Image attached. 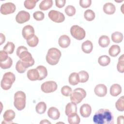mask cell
<instances>
[{
  "mask_svg": "<svg viewBox=\"0 0 124 124\" xmlns=\"http://www.w3.org/2000/svg\"><path fill=\"white\" fill-rule=\"evenodd\" d=\"M30 14L25 11H20L16 16V21L19 24H23L29 20Z\"/></svg>",
  "mask_w": 124,
  "mask_h": 124,
  "instance_id": "cell-12",
  "label": "cell"
},
{
  "mask_svg": "<svg viewBox=\"0 0 124 124\" xmlns=\"http://www.w3.org/2000/svg\"><path fill=\"white\" fill-rule=\"evenodd\" d=\"M95 16V15L94 12L91 9H88L84 12V17L87 21H93L94 19Z\"/></svg>",
  "mask_w": 124,
  "mask_h": 124,
  "instance_id": "cell-33",
  "label": "cell"
},
{
  "mask_svg": "<svg viewBox=\"0 0 124 124\" xmlns=\"http://www.w3.org/2000/svg\"><path fill=\"white\" fill-rule=\"evenodd\" d=\"M13 64V60L10 57H8L7 60L0 62V67L3 69L10 68Z\"/></svg>",
  "mask_w": 124,
  "mask_h": 124,
  "instance_id": "cell-36",
  "label": "cell"
},
{
  "mask_svg": "<svg viewBox=\"0 0 124 124\" xmlns=\"http://www.w3.org/2000/svg\"><path fill=\"white\" fill-rule=\"evenodd\" d=\"M122 92V87L118 84H114L110 88L109 93L112 96H117Z\"/></svg>",
  "mask_w": 124,
  "mask_h": 124,
  "instance_id": "cell-22",
  "label": "cell"
},
{
  "mask_svg": "<svg viewBox=\"0 0 124 124\" xmlns=\"http://www.w3.org/2000/svg\"><path fill=\"white\" fill-rule=\"evenodd\" d=\"M62 53L59 49L55 47H52L48 49L46 55V61L47 62L51 65L57 64L59 62Z\"/></svg>",
  "mask_w": 124,
  "mask_h": 124,
  "instance_id": "cell-3",
  "label": "cell"
},
{
  "mask_svg": "<svg viewBox=\"0 0 124 124\" xmlns=\"http://www.w3.org/2000/svg\"><path fill=\"white\" fill-rule=\"evenodd\" d=\"M71 43L70 37L66 35L61 36L58 40V44L62 48H66L69 46Z\"/></svg>",
  "mask_w": 124,
  "mask_h": 124,
  "instance_id": "cell-16",
  "label": "cell"
},
{
  "mask_svg": "<svg viewBox=\"0 0 124 124\" xmlns=\"http://www.w3.org/2000/svg\"><path fill=\"white\" fill-rule=\"evenodd\" d=\"M98 62L101 66H106L110 63V59L107 55H102L98 58Z\"/></svg>",
  "mask_w": 124,
  "mask_h": 124,
  "instance_id": "cell-30",
  "label": "cell"
},
{
  "mask_svg": "<svg viewBox=\"0 0 124 124\" xmlns=\"http://www.w3.org/2000/svg\"><path fill=\"white\" fill-rule=\"evenodd\" d=\"M53 5L52 0H42L39 4V8L42 11H46L50 8Z\"/></svg>",
  "mask_w": 124,
  "mask_h": 124,
  "instance_id": "cell-23",
  "label": "cell"
},
{
  "mask_svg": "<svg viewBox=\"0 0 124 124\" xmlns=\"http://www.w3.org/2000/svg\"><path fill=\"white\" fill-rule=\"evenodd\" d=\"M86 92L85 90L80 88H77L74 89L70 94L71 102L75 104H79L86 97Z\"/></svg>",
  "mask_w": 124,
  "mask_h": 124,
  "instance_id": "cell-6",
  "label": "cell"
},
{
  "mask_svg": "<svg viewBox=\"0 0 124 124\" xmlns=\"http://www.w3.org/2000/svg\"><path fill=\"white\" fill-rule=\"evenodd\" d=\"M15 46L12 42H8L3 47V50L9 54H11L14 52Z\"/></svg>",
  "mask_w": 124,
  "mask_h": 124,
  "instance_id": "cell-34",
  "label": "cell"
},
{
  "mask_svg": "<svg viewBox=\"0 0 124 124\" xmlns=\"http://www.w3.org/2000/svg\"><path fill=\"white\" fill-rule=\"evenodd\" d=\"M46 105L44 102H40L37 104L35 107V110L37 113L42 114L46 112Z\"/></svg>",
  "mask_w": 124,
  "mask_h": 124,
  "instance_id": "cell-31",
  "label": "cell"
},
{
  "mask_svg": "<svg viewBox=\"0 0 124 124\" xmlns=\"http://www.w3.org/2000/svg\"><path fill=\"white\" fill-rule=\"evenodd\" d=\"M111 40L115 43H120L123 40V34L122 32L119 31L114 32L111 34Z\"/></svg>",
  "mask_w": 124,
  "mask_h": 124,
  "instance_id": "cell-27",
  "label": "cell"
},
{
  "mask_svg": "<svg viewBox=\"0 0 124 124\" xmlns=\"http://www.w3.org/2000/svg\"><path fill=\"white\" fill-rule=\"evenodd\" d=\"M48 116L52 120H58L60 116V112L58 108L52 107L49 108L47 111Z\"/></svg>",
  "mask_w": 124,
  "mask_h": 124,
  "instance_id": "cell-17",
  "label": "cell"
},
{
  "mask_svg": "<svg viewBox=\"0 0 124 124\" xmlns=\"http://www.w3.org/2000/svg\"><path fill=\"white\" fill-rule=\"evenodd\" d=\"M16 9V6L13 3L6 2L3 3L0 7V13L4 15L14 13Z\"/></svg>",
  "mask_w": 124,
  "mask_h": 124,
  "instance_id": "cell-10",
  "label": "cell"
},
{
  "mask_svg": "<svg viewBox=\"0 0 124 124\" xmlns=\"http://www.w3.org/2000/svg\"><path fill=\"white\" fill-rule=\"evenodd\" d=\"M82 50L86 54L90 53L93 49V45L90 40H86L81 45Z\"/></svg>",
  "mask_w": 124,
  "mask_h": 124,
  "instance_id": "cell-21",
  "label": "cell"
},
{
  "mask_svg": "<svg viewBox=\"0 0 124 124\" xmlns=\"http://www.w3.org/2000/svg\"><path fill=\"white\" fill-rule=\"evenodd\" d=\"M8 57V53L6 52L4 50H1L0 51V62L7 60Z\"/></svg>",
  "mask_w": 124,
  "mask_h": 124,
  "instance_id": "cell-45",
  "label": "cell"
},
{
  "mask_svg": "<svg viewBox=\"0 0 124 124\" xmlns=\"http://www.w3.org/2000/svg\"><path fill=\"white\" fill-rule=\"evenodd\" d=\"M38 1V0H26L24 2V5L27 9H33L36 6V4Z\"/></svg>",
  "mask_w": 124,
  "mask_h": 124,
  "instance_id": "cell-35",
  "label": "cell"
},
{
  "mask_svg": "<svg viewBox=\"0 0 124 124\" xmlns=\"http://www.w3.org/2000/svg\"><path fill=\"white\" fill-rule=\"evenodd\" d=\"M39 43V39L38 37L34 35L32 38L27 40V43L29 46L31 47L36 46Z\"/></svg>",
  "mask_w": 124,
  "mask_h": 124,
  "instance_id": "cell-39",
  "label": "cell"
},
{
  "mask_svg": "<svg viewBox=\"0 0 124 124\" xmlns=\"http://www.w3.org/2000/svg\"><path fill=\"white\" fill-rule=\"evenodd\" d=\"M70 33L74 38L78 40L83 39L86 36L85 30L78 25L72 26L70 29Z\"/></svg>",
  "mask_w": 124,
  "mask_h": 124,
  "instance_id": "cell-7",
  "label": "cell"
},
{
  "mask_svg": "<svg viewBox=\"0 0 124 124\" xmlns=\"http://www.w3.org/2000/svg\"><path fill=\"white\" fill-rule=\"evenodd\" d=\"M124 54H122L118 59V62L117 64V69L118 72L123 73L124 72Z\"/></svg>",
  "mask_w": 124,
  "mask_h": 124,
  "instance_id": "cell-37",
  "label": "cell"
},
{
  "mask_svg": "<svg viewBox=\"0 0 124 124\" xmlns=\"http://www.w3.org/2000/svg\"><path fill=\"white\" fill-rule=\"evenodd\" d=\"M40 124H46V123H48V124H51L50 122H49L47 120H43V121H42L40 123Z\"/></svg>",
  "mask_w": 124,
  "mask_h": 124,
  "instance_id": "cell-49",
  "label": "cell"
},
{
  "mask_svg": "<svg viewBox=\"0 0 124 124\" xmlns=\"http://www.w3.org/2000/svg\"><path fill=\"white\" fill-rule=\"evenodd\" d=\"M16 71L19 73H23L26 71V68L24 67V66L22 65L21 62L20 60H19L16 63Z\"/></svg>",
  "mask_w": 124,
  "mask_h": 124,
  "instance_id": "cell-43",
  "label": "cell"
},
{
  "mask_svg": "<svg viewBox=\"0 0 124 124\" xmlns=\"http://www.w3.org/2000/svg\"><path fill=\"white\" fill-rule=\"evenodd\" d=\"M22 34L25 40H27L31 39L34 35V29L33 27L30 25L24 26L22 29Z\"/></svg>",
  "mask_w": 124,
  "mask_h": 124,
  "instance_id": "cell-11",
  "label": "cell"
},
{
  "mask_svg": "<svg viewBox=\"0 0 124 124\" xmlns=\"http://www.w3.org/2000/svg\"><path fill=\"white\" fill-rule=\"evenodd\" d=\"M61 93L64 96H69L72 92L71 87L68 86H64L61 88Z\"/></svg>",
  "mask_w": 124,
  "mask_h": 124,
  "instance_id": "cell-41",
  "label": "cell"
},
{
  "mask_svg": "<svg viewBox=\"0 0 124 124\" xmlns=\"http://www.w3.org/2000/svg\"><path fill=\"white\" fill-rule=\"evenodd\" d=\"M16 116L15 112L12 109H8L6 110L3 115V118L4 122H2V123H12V120L15 118Z\"/></svg>",
  "mask_w": 124,
  "mask_h": 124,
  "instance_id": "cell-14",
  "label": "cell"
},
{
  "mask_svg": "<svg viewBox=\"0 0 124 124\" xmlns=\"http://www.w3.org/2000/svg\"><path fill=\"white\" fill-rule=\"evenodd\" d=\"M80 121V119L76 113H73L68 116V122L70 124H78Z\"/></svg>",
  "mask_w": 124,
  "mask_h": 124,
  "instance_id": "cell-25",
  "label": "cell"
},
{
  "mask_svg": "<svg viewBox=\"0 0 124 124\" xmlns=\"http://www.w3.org/2000/svg\"><path fill=\"white\" fill-rule=\"evenodd\" d=\"M17 56L19 58L22 65L26 69L32 66L34 64V60L31 54L28 51V49L24 46H20L16 52Z\"/></svg>",
  "mask_w": 124,
  "mask_h": 124,
  "instance_id": "cell-2",
  "label": "cell"
},
{
  "mask_svg": "<svg viewBox=\"0 0 124 124\" xmlns=\"http://www.w3.org/2000/svg\"><path fill=\"white\" fill-rule=\"evenodd\" d=\"M124 123V116H119L117 118V124H123Z\"/></svg>",
  "mask_w": 124,
  "mask_h": 124,
  "instance_id": "cell-47",
  "label": "cell"
},
{
  "mask_svg": "<svg viewBox=\"0 0 124 124\" xmlns=\"http://www.w3.org/2000/svg\"><path fill=\"white\" fill-rule=\"evenodd\" d=\"M0 45H1L3 43H4V42L5 41V37L3 33H0Z\"/></svg>",
  "mask_w": 124,
  "mask_h": 124,
  "instance_id": "cell-48",
  "label": "cell"
},
{
  "mask_svg": "<svg viewBox=\"0 0 124 124\" xmlns=\"http://www.w3.org/2000/svg\"><path fill=\"white\" fill-rule=\"evenodd\" d=\"M49 18L56 23H61L64 21L65 16L64 15L58 11L52 10L48 14Z\"/></svg>",
  "mask_w": 124,
  "mask_h": 124,
  "instance_id": "cell-9",
  "label": "cell"
},
{
  "mask_svg": "<svg viewBox=\"0 0 124 124\" xmlns=\"http://www.w3.org/2000/svg\"><path fill=\"white\" fill-rule=\"evenodd\" d=\"M65 3H66L65 0H55L56 6L59 8H61L64 7L65 4Z\"/></svg>",
  "mask_w": 124,
  "mask_h": 124,
  "instance_id": "cell-46",
  "label": "cell"
},
{
  "mask_svg": "<svg viewBox=\"0 0 124 124\" xmlns=\"http://www.w3.org/2000/svg\"><path fill=\"white\" fill-rule=\"evenodd\" d=\"M79 112L81 116L84 118L89 117L92 112V108L88 104H84L80 108Z\"/></svg>",
  "mask_w": 124,
  "mask_h": 124,
  "instance_id": "cell-15",
  "label": "cell"
},
{
  "mask_svg": "<svg viewBox=\"0 0 124 124\" xmlns=\"http://www.w3.org/2000/svg\"><path fill=\"white\" fill-rule=\"evenodd\" d=\"M27 76L29 79L31 81L39 80L40 77L38 71L36 68L29 70L27 73Z\"/></svg>",
  "mask_w": 124,
  "mask_h": 124,
  "instance_id": "cell-18",
  "label": "cell"
},
{
  "mask_svg": "<svg viewBox=\"0 0 124 124\" xmlns=\"http://www.w3.org/2000/svg\"><path fill=\"white\" fill-rule=\"evenodd\" d=\"M104 12L107 15H112L116 11L115 5L111 2L106 3L103 7Z\"/></svg>",
  "mask_w": 124,
  "mask_h": 124,
  "instance_id": "cell-19",
  "label": "cell"
},
{
  "mask_svg": "<svg viewBox=\"0 0 124 124\" xmlns=\"http://www.w3.org/2000/svg\"><path fill=\"white\" fill-rule=\"evenodd\" d=\"M77 111V106L76 104L73 102H70L68 103L65 109V113L68 116L70 114L76 113Z\"/></svg>",
  "mask_w": 124,
  "mask_h": 124,
  "instance_id": "cell-20",
  "label": "cell"
},
{
  "mask_svg": "<svg viewBox=\"0 0 124 124\" xmlns=\"http://www.w3.org/2000/svg\"><path fill=\"white\" fill-rule=\"evenodd\" d=\"M78 75L79 77V82L85 83L88 80L89 76V74L86 71L84 70L80 71L78 73Z\"/></svg>",
  "mask_w": 124,
  "mask_h": 124,
  "instance_id": "cell-32",
  "label": "cell"
},
{
  "mask_svg": "<svg viewBox=\"0 0 124 124\" xmlns=\"http://www.w3.org/2000/svg\"><path fill=\"white\" fill-rule=\"evenodd\" d=\"M33 17L37 21H41L44 19L45 14L43 12L36 11L33 14Z\"/></svg>",
  "mask_w": 124,
  "mask_h": 124,
  "instance_id": "cell-42",
  "label": "cell"
},
{
  "mask_svg": "<svg viewBox=\"0 0 124 124\" xmlns=\"http://www.w3.org/2000/svg\"><path fill=\"white\" fill-rule=\"evenodd\" d=\"M68 81L69 84L71 85L75 86L77 85L79 82L78 73L76 72L72 73L69 77Z\"/></svg>",
  "mask_w": 124,
  "mask_h": 124,
  "instance_id": "cell-24",
  "label": "cell"
},
{
  "mask_svg": "<svg viewBox=\"0 0 124 124\" xmlns=\"http://www.w3.org/2000/svg\"><path fill=\"white\" fill-rule=\"evenodd\" d=\"M94 92L97 96L104 97L107 94V88L105 84H99L95 87Z\"/></svg>",
  "mask_w": 124,
  "mask_h": 124,
  "instance_id": "cell-13",
  "label": "cell"
},
{
  "mask_svg": "<svg viewBox=\"0 0 124 124\" xmlns=\"http://www.w3.org/2000/svg\"><path fill=\"white\" fill-rule=\"evenodd\" d=\"M95 124H113L114 117L112 112L108 109L101 108L97 110L93 118Z\"/></svg>",
  "mask_w": 124,
  "mask_h": 124,
  "instance_id": "cell-1",
  "label": "cell"
},
{
  "mask_svg": "<svg viewBox=\"0 0 124 124\" xmlns=\"http://www.w3.org/2000/svg\"><path fill=\"white\" fill-rule=\"evenodd\" d=\"M16 77L15 75L11 72H8L5 73L0 82L1 87L4 90H8L10 89L13 83L15 81Z\"/></svg>",
  "mask_w": 124,
  "mask_h": 124,
  "instance_id": "cell-5",
  "label": "cell"
},
{
  "mask_svg": "<svg viewBox=\"0 0 124 124\" xmlns=\"http://www.w3.org/2000/svg\"><path fill=\"white\" fill-rule=\"evenodd\" d=\"M58 85L54 81H47L44 82L41 86V89L45 93H51L57 89Z\"/></svg>",
  "mask_w": 124,
  "mask_h": 124,
  "instance_id": "cell-8",
  "label": "cell"
},
{
  "mask_svg": "<svg viewBox=\"0 0 124 124\" xmlns=\"http://www.w3.org/2000/svg\"><path fill=\"white\" fill-rule=\"evenodd\" d=\"M110 43V39L108 36L102 35L98 40V44L102 47H107Z\"/></svg>",
  "mask_w": 124,
  "mask_h": 124,
  "instance_id": "cell-28",
  "label": "cell"
},
{
  "mask_svg": "<svg viewBox=\"0 0 124 124\" xmlns=\"http://www.w3.org/2000/svg\"><path fill=\"white\" fill-rule=\"evenodd\" d=\"M124 96L120 97L115 103V107L116 109L120 111H123L124 110Z\"/></svg>",
  "mask_w": 124,
  "mask_h": 124,
  "instance_id": "cell-38",
  "label": "cell"
},
{
  "mask_svg": "<svg viewBox=\"0 0 124 124\" xmlns=\"http://www.w3.org/2000/svg\"><path fill=\"white\" fill-rule=\"evenodd\" d=\"M121 52L120 47L118 45H113L108 49V54L111 57L117 56Z\"/></svg>",
  "mask_w": 124,
  "mask_h": 124,
  "instance_id": "cell-26",
  "label": "cell"
},
{
  "mask_svg": "<svg viewBox=\"0 0 124 124\" xmlns=\"http://www.w3.org/2000/svg\"><path fill=\"white\" fill-rule=\"evenodd\" d=\"M39 74V80H41L45 78L47 76V71L46 68L43 65H39L36 67Z\"/></svg>",
  "mask_w": 124,
  "mask_h": 124,
  "instance_id": "cell-29",
  "label": "cell"
},
{
  "mask_svg": "<svg viewBox=\"0 0 124 124\" xmlns=\"http://www.w3.org/2000/svg\"><path fill=\"white\" fill-rule=\"evenodd\" d=\"M26 100V96L24 92L19 91L15 93L14 105L17 110H22L25 108Z\"/></svg>",
  "mask_w": 124,
  "mask_h": 124,
  "instance_id": "cell-4",
  "label": "cell"
},
{
  "mask_svg": "<svg viewBox=\"0 0 124 124\" xmlns=\"http://www.w3.org/2000/svg\"><path fill=\"white\" fill-rule=\"evenodd\" d=\"M92 3L91 0H80L79 5L83 8H87L90 7Z\"/></svg>",
  "mask_w": 124,
  "mask_h": 124,
  "instance_id": "cell-44",
  "label": "cell"
},
{
  "mask_svg": "<svg viewBox=\"0 0 124 124\" xmlns=\"http://www.w3.org/2000/svg\"><path fill=\"white\" fill-rule=\"evenodd\" d=\"M65 13L69 16H72L76 14V9L72 5H68L66 7L64 10Z\"/></svg>",
  "mask_w": 124,
  "mask_h": 124,
  "instance_id": "cell-40",
  "label": "cell"
}]
</instances>
